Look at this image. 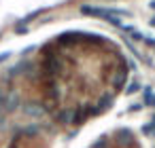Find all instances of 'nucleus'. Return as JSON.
Returning <instances> with one entry per match:
<instances>
[{"label": "nucleus", "mask_w": 155, "mask_h": 148, "mask_svg": "<svg viewBox=\"0 0 155 148\" xmlns=\"http://www.w3.org/2000/svg\"><path fill=\"white\" fill-rule=\"evenodd\" d=\"M81 13L83 15H91V17H100V19H106V21H117V17H130V11L125 9H106V7H81Z\"/></svg>", "instance_id": "obj_1"}, {"label": "nucleus", "mask_w": 155, "mask_h": 148, "mask_svg": "<svg viewBox=\"0 0 155 148\" xmlns=\"http://www.w3.org/2000/svg\"><path fill=\"white\" fill-rule=\"evenodd\" d=\"M134 91H138V83H132V87L127 89V93H134Z\"/></svg>", "instance_id": "obj_2"}, {"label": "nucleus", "mask_w": 155, "mask_h": 148, "mask_svg": "<svg viewBox=\"0 0 155 148\" xmlns=\"http://www.w3.org/2000/svg\"><path fill=\"white\" fill-rule=\"evenodd\" d=\"M9 55H11V53H2V55H0V61H5V59H7Z\"/></svg>", "instance_id": "obj_3"}, {"label": "nucleus", "mask_w": 155, "mask_h": 148, "mask_svg": "<svg viewBox=\"0 0 155 148\" xmlns=\"http://www.w3.org/2000/svg\"><path fill=\"white\" fill-rule=\"evenodd\" d=\"M149 7H151V9H155V0H151V2H149Z\"/></svg>", "instance_id": "obj_4"}, {"label": "nucleus", "mask_w": 155, "mask_h": 148, "mask_svg": "<svg viewBox=\"0 0 155 148\" xmlns=\"http://www.w3.org/2000/svg\"><path fill=\"white\" fill-rule=\"evenodd\" d=\"M151 26H153V28H155V17H153V19H151Z\"/></svg>", "instance_id": "obj_5"}]
</instances>
